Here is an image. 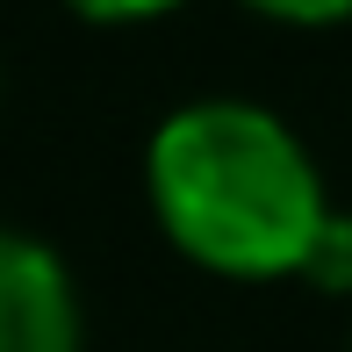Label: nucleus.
<instances>
[{
	"label": "nucleus",
	"mask_w": 352,
	"mask_h": 352,
	"mask_svg": "<svg viewBox=\"0 0 352 352\" xmlns=\"http://www.w3.org/2000/svg\"><path fill=\"white\" fill-rule=\"evenodd\" d=\"M302 280H316V287H352V223H345V216H331V230L316 237Z\"/></svg>",
	"instance_id": "nucleus-3"
},
{
	"label": "nucleus",
	"mask_w": 352,
	"mask_h": 352,
	"mask_svg": "<svg viewBox=\"0 0 352 352\" xmlns=\"http://www.w3.org/2000/svg\"><path fill=\"white\" fill-rule=\"evenodd\" d=\"M0 352H79V295L51 245L0 223Z\"/></svg>",
	"instance_id": "nucleus-2"
},
{
	"label": "nucleus",
	"mask_w": 352,
	"mask_h": 352,
	"mask_svg": "<svg viewBox=\"0 0 352 352\" xmlns=\"http://www.w3.org/2000/svg\"><path fill=\"white\" fill-rule=\"evenodd\" d=\"M144 180L166 237L195 266L230 280L302 274L316 237L338 216L309 144L274 108L230 101V94L173 108L151 137Z\"/></svg>",
	"instance_id": "nucleus-1"
},
{
	"label": "nucleus",
	"mask_w": 352,
	"mask_h": 352,
	"mask_svg": "<svg viewBox=\"0 0 352 352\" xmlns=\"http://www.w3.org/2000/svg\"><path fill=\"white\" fill-rule=\"evenodd\" d=\"M245 8L274 14V22H302V29H324V22H345L352 0H245Z\"/></svg>",
	"instance_id": "nucleus-4"
},
{
	"label": "nucleus",
	"mask_w": 352,
	"mask_h": 352,
	"mask_svg": "<svg viewBox=\"0 0 352 352\" xmlns=\"http://www.w3.org/2000/svg\"><path fill=\"white\" fill-rule=\"evenodd\" d=\"M65 8L87 22H151V14H173L180 0H65Z\"/></svg>",
	"instance_id": "nucleus-5"
}]
</instances>
